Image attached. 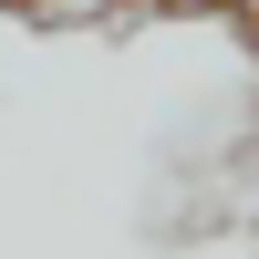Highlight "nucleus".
I'll use <instances>...</instances> for the list:
<instances>
[{
  "label": "nucleus",
  "mask_w": 259,
  "mask_h": 259,
  "mask_svg": "<svg viewBox=\"0 0 259 259\" xmlns=\"http://www.w3.org/2000/svg\"><path fill=\"white\" fill-rule=\"evenodd\" d=\"M228 11H249V31H259V0H228Z\"/></svg>",
  "instance_id": "1"
}]
</instances>
